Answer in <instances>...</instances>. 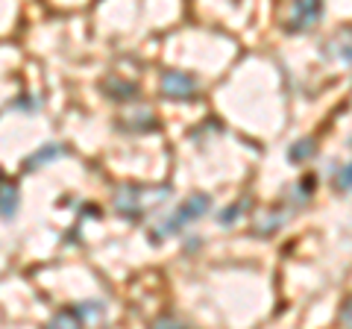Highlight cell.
<instances>
[{
	"instance_id": "2",
	"label": "cell",
	"mask_w": 352,
	"mask_h": 329,
	"mask_svg": "<svg viewBox=\"0 0 352 329\" xmlns=\"http://www.w3.org/2000/svg\"><path fill=\"white\" fill-rule=\"evenodd\" d=\"M162 92L170 100H194L197 97V80L191 74L182 71H168L162 76Z\"/></svg>"
},
{
	"instance_id": "10",
	"label": "cell",
	"mask_w": 352,
	"mask_h": 329,
	"mask_svg": "<svg viewBox=\"0 0 352 329\" xmlns=\"http://www.w3.org/2000/svg\"><path fill=\"white\" fill-rule=\"evenodd\" d=\"M349 173H352V168H349V162H344V164H335V189L338 191H349Z\"/></svg>"
},
{
	"instance_id": "12",
	"label": "cell",
	"mask_w": 352,
	"mask_h": 329,
	"mask_svg": "<svg viewBox=\"0 0 352 329\" xmlns=\"http://www.w3.org/2000/svg\"><path fill=\"white\" fill-rule=\"evenodd\" d=\"M156 326H182V321H173V317H159Z\"/></svg>"
},
{
	"instance_id": "5",
	"label": "cell",
	"mask_w": 352,
	"mask_h": 329,
	"mask_svg": "<svg viewBox=\"0 0 352 329\" xmlns=\"http://www.w3.org/2000/svg\"><path fill=\"white\" fill-rule=\"evenodd\" d=\"M65 153H68V147H62V145H44L41 150L32 153V156H27V164H24V168H27V171L41 168V164H50L53 159L65 156Z\"/></svg>"
},
{
	"instance_id": "7",
	"label": "cell",
	"mask_w": 352,
	"mask_h": 329,
	"mask_svg": "<svg viewBox=\"0 0 352 329\" xmlns=\"http://www.w3.org/2000/svg\"><path fill=\"white\" fill-rule=\"evenodd\" d=\"M18 212V189L12 182L0 185V217H12Z\"/></svg>"
},
{
	"instance_id": "3",
	"label": "cell",
	"mask_w": 352,
	"mask_h": 329,
	"mask_svg": "<svg viewBox=\"0 0 352 329\" xmlns=\"http://www.w3.org/2000/svg\"><path fill=\"white\" fill-rule=\"evenodd\" d=\"M320 18H323V0H294V12H291L294 32L311 30Z\"/></svg>"
},
{
	"instance_id": "8",
	"label": "cell",
	"mask_w": 352,
	"mask_h": 329,
	"mask_svg": "<svg viewBox=\"0 0 352 329\" xmlns=\"http://www.w3.org/2000/svg\"><path fill=\"white\" fill-rule=\"evenodd\" d=\"M317 153V145H314V138H300L296 145H291V150H288V159L294 162V164H300V162H305V159H311Z\"/></svg>"
},
{
	"instance_id": "1",
	"label": "cell",
	"mask_w": 352,
	"mask_h": 329,
	"mask_svg": "<svg viewBox=\"0 0 352 329\" xmlns=\"http://www.w3.org/2000/svg\"><path fill=\"white\" fill-rule=\"evenodd\" d=\"M212 209V197L208 194H203V191H197V194H188L185 200L176 206V212L168 217V221L162 224V229L159 233L162 235H173V233H182L188 224H194V221H200V217Z\"/></svg>"
},
{
	"instance_id": "11",
	"label": "cell",
	"mask_w": 352,
	"mask_h": 329,
	"mask_svg": "<svg viewBox=\"0 0 352 329\" xmlns=\"http://www.w3.org/2000/svg\"><path fill=\"white\" fill-rule=\"evenodd\" d=\"M314 182H317L314 173H308V177H302L300 182H296V194H300V200H308V194H311Z\"/></svg>"
},
{
	"instance_id": "9",
	"label": "cell",
	"mask_w": 352,
	"mask_h": 329,
	"mask_svg": "<svg viewBox=\"0 0 352 329\" xmlns=\"http://www.w3.org/2000/svg\"><path fill=\"white\" fill-rule=\"evenodd\" d=\"M244 206H250V200H238V203H232L226 212H220V215H217V224H220V226H232L238 217H241V212H244Z\"/></svg>"
},
{
	"instance_id": "6",
	"label": "cell",
	"mask_w": 352,
	"mask_h": 329,
	"mask_svg": "<svg viewBox=\"0 0 352 329\" xmlns=\"http://www.w3.org/2000/svg\"><path fill=\"white\" fill-rule=\"evenodd\" d=\"M103 94L112 97V100H135L138 89L132 83H124V80H106L103 83Z\"/></svg>"
},
{
	"instance_id": "4",
	"label": "cell",
	"mask_w": 352,
	"mask_h": 329,
	"mask_svg": "<svg viewBox=\"0 0 352 329\" xmlns=\"http://www.w3.org/2000/svg\"><path fill=\"white\" fill-rule=\"evenodd\" d=\"M141 191L138 185H124L118 194H115V209L124 215V217H129V221H138L141 217V212H144V206H141Z\"/></svg>"
}]
</instances>
